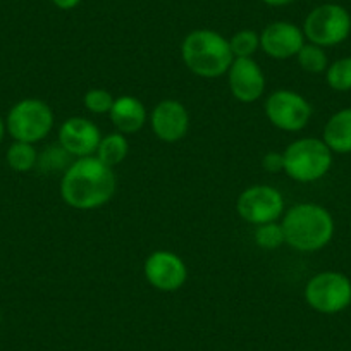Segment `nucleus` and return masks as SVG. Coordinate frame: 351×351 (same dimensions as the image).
I'll list each match as a JSON object with an SVG mask.
<instances>
[{
    "label": "nucleus",
    "mask_w": 351,
    "mask_h": 351,
    "mask_svg": "<svg viewBox=\"0 0 351 351\" xmlns=\"http://www.w3.org/2000/svg\"><path fill=\"white\" fill-rule=\"evenodd\" d=\"M305 302L324 315L341 313L351 305V279L337 271H322L308 279L305 286Z\"/></svg>",
    "instance_id": "nucleus-7"
},
{
    "label": "nucleus",
    "mask_w": 351,
    "mask_h": 351,
    "mask_svg": "<svg viewBox=\"0 0 351 351\" xmlns=\"http://www.w3.org/2000/svg\"><path fill=\"white\" fill-rule=\"evenodd\" d=\"M53 121L56 117L49 104L38 99H25L9 110L5 130L14 141L35 145L49 136Z\"/></svg>",
    "instance_id": "nucleus-6"
},
{
    "label": "nucleus",
    "mask_w": 351,
    "mask_h": 351,
    "mask_svg": "<svg viewBox=\"0 0 351 351\" xmlns=\"http://www.w3.org/2000/svg\"><path fill=\"white\" fill-rule=\"evenodd\" d=\"M150 126L155 136L164 143L181 141L190 131V112L180 100H162L150 114Z\"/></svg>",
    "instance_id": "nucleus-11"
},
{
    "label": "nucleus",
    "mask_w": 351,
    "mask_h": 351,
    "mask_svg": "<svg viewBox=\"0 0 351 351\" xmlns=\"http://www.w3.org/2000/svg\"><path fill=\"white\" fill-rule=\"evenodd\" d=\"M109 117L119 133L134 134L143 130L148 119V112L147 107L143 106L140 99L131 95H123L114 100Z\"/></svg>",
    "instance_id": "nucleus-15"
},
{
    "label": "nucleus",
    "mask_w": 351,
    "mask_h": 351,
    "mask_svg": "<svg viewBox=\"0 0 351 351\" xmlns=\"http://www.w3.org/2000/svg\"><path fill=\"white\" fill-rule=\"evenodd\" d=\"M9 167L16 172H28L38 165V152L32 143L14 141L5 154Z\"/></svg>",
    "instance_id": "nucleus-18"
},
{
    "label": "nucleus",
    "mask_w": 351,
    "mask_h": 351,
    "mask_svg": "<svg viewBox=\"0 0 351 351\" xmlns=\"http://www.w3.org/2000/svg\"><path fill=\"white\" fill-rule=\"evenodd\" d=\"M102 133L93 121L74 116L64 121L59 130V145L71 157L83 158L97 154Z\"/></svg>",
    "instance_id": "nucleus-13"
},
{
    "label": "nucleus",
    "mask_w": 351,
    "mask_h": 351,
    "mask_svg": "<svg viewBox=\"0 0 351 351\" xmlns=\"http://www.w3.org/2000/svg\"><path fill=\"white\" fill-rule=\"evenodd\" d=\"M306 43L303 29L289 21H274L260 33V49L272 59L285 60L298 56Z\"/></svg>",
    "instance_id": "nucleus-12"
},
{
    "label": "nucleus",
    "mask_w": 351,
    "mask_h": 351,
    "mask_svg": "<svg viewBox=\"0 0 351 351\" xmlns=\"http://www.w3.org/2000/svg\"><path fill=\"white\" fill-rule=\"evenodd\" d=\"M253 239L262 250H278L286 245L285 231H282L281 222H269V224L256 226L253 232Z\"/></svg>",
    "instance_id": "nucleus-22"
},
{
    "label": "nucleus",
    "mask_w": 351,
    "mask_h": 351,
    "mask_svg": "<svg viewBox=\"0 0 351 351\" xmlns=\"http://www.w3.org/2000/svg\"><path fill=\"white\" fill-rule=\"evenodd\" d=\"M286 245L296 252L313 253L326 248L334 238L336 222L326 207L312 202L293 205L282 215Z\"/></svg>",
    "instance_id": "nucleus-2"
},
{
    "label": "nucleus",
    "mask_w": 351,
    "mask_h": 351,
    "mask_svg": "<svg viewBox=\"0 0 351 351\" xmlns=\"http://www.w3.org/2000/svg\"><path fill=\"white\" fill-rule=\"evenodd\" d=\"M262 2L271 8H285V5H291L296 0H262Z\"/></svg>",
    "instance_id": "nucleus-26"
},
{
    "label": "nucleus",
    "mask_w": 351,
    "mask_h": 351,
    "mask_svg": "<svg viewBox=\"0 0 351 351\" xmlns=\"http://www.w3.org/2000/svg\"><path fill=\"white\" fill-rule=\"evenodd\" d=\"M232 97L241 104H253L265 93V74L255 59H234L228 71Z\"/></svg>",
    "instance_id": "nucleus-14"
},
{
    "label": "nucleus",
    "mask_w": 351,
    "mask_h": 351,
    "mask_svg": "<svg viewBox=\"0 0 351 351\" xmlns=\"http://www.w3.org/2000/svg\"><path fill=\"white\" fill-rule=\"evenodd\" d=\"M181 59L195 76L215 80L228 74L234 56L224 35L214 29H193L181 43Z\"/></svg>",
    "instance_id": "nucleus-3"
},
{
    "label": "nucleus",
    "mask_w": 351,
    "mask_h": 351,
    "mask_svg": "<svg viewBox=\"0 0 351 351\" xmlns=\"http://www.w3.org/2000/svg\"><path fill=\"white\" fill-rule=\"evenodd\" d=\"M326 83L334 92H351V57H343L329 64L326 69Z\"/></svg>",
    "instance_id": "nucleus-19"
},
{
    "label": "nucleus",
    "mask_w": 351,
    "mask_h": 351,
    "mask_svg": "<svg viewBox=\"0 0 351 351\" xmlns=\"http://www.w3.org/2000/svg\"><path fill=\"white\" fill-rule=\"evenodd\" d=\"M322 140L332 154H351V107L341 109L324 126Z\"/></svg>",
    "instance_id": "nucleus-16"
},
{
    "label": "nucleus",
    "mask_w": 351,
    "mask_h": 351,
    "mask_svg": "<svg viewBox=\"0 0 351 351\" xmlns=\"http://www.w3.org/2000/svg\"><path fill=\"white\" fill-rule=\"evenodd\" d=\"M128 154H130V143H128L126 134L116 131V133L102 136L95 157L114 169L116 165L123 164L126 160Z\"/></svg>",
    "instance_id": "nucleus-17"
},
{
    "label": "nucleus",
    "mask_w": 351,
    "mask_h": 351,
    "mask_svg": "<svg viewBox=\"0 0 351 351\" xmlns=\"http://www.w3.org/2000/svg\"><path fill=\"white\" fill-rule=\"evenodd\" d=\"M265 117L272 126L288 133H298L308 126L313 107L308 100L293 90H276L265 100Z\"/></svg>",
    "instance_id": "nucleus-8"
},
{
    "label": "nucleus",
    "mask_w": 351,
    "mask_h": 351,
    "mask_svg": "<svg viewBox=\"0 0 351 351\" xmlns=\"http://www.w3.org/2000/svg\"><path fill=\"white\" fill-rule=\"evenodd\" d=\"M332 155L322 138H298L282 152L285 172L296 183H315L329 174Z\"/></svg>",
    "instance_id": "nucleus-4"
},
{
    "label": "nucleus",
    "mask_w": 351,
    "mask_h": 351,
    "mask_svg": "<svg viewBox=\"0 0 351 351\" xmlns=\"http://www.w3.org/2000/svg\"><path fill=\"white\" fill-rule=\"evenodd\" d=\"M114 100L116 99L112 97V93L109 90H104V88H92L83 97V104L88 112L97 114V116L109 114L114 106Z\"/></svg>",
    "instance_id": "nucleus-23"
},
{
    "label": "nucleus",
    "mask_w": 351,
    "mask_h": 351,
    "mask_svg": "<svg viewBox=\"0 0 351 351\" xmlns=\"http://www.w3.org/2000/svg\"><path fill=\"white\" fill-rule=\"evenodd\" d=\"M4 133H5V124L4 121H2V117H0V141H2V138H4Z\"/></svg>",
    "instance_id": "nucleus-27"
},
{
    "label": "nucleus",
    "mask_w": 351,
    "mask_h": 351,
    "mask_svg": "<svg viewBox=\"0 0 351 351\" xmlns=\"http://www.w3.org/2000/svg\"><path fill=\"white\" fill-rule=\"evenodd\" d=\"M302 29L313 45L322 49L341 45L351 35V14L339 4H320L306 14Z\"/></svg>",
    "instance_id": "nucleus-5"
},
{
    "label": "nucleus",
    "mask_w": 351,
    "mask_h": 351,
    "mask_svg": "<svg viewBox=\"0 0 351 351\" xmlns=\"http://www.w3.org/2000/svg\"><path fill=\"white\" fill-rule=\"evenodd\" d=\"M145 279L152 288L162 293H174L188 281L186 262L178 253L157 250L150 253L143 263Z\"/></svg>",
    "instance_id": "nucleus-10"
},
{
    "label": "nucleus",
    "mask_w": 351,
    "mask_h": 351,
    "mask_svg": "<svg viewBox=\"0 0 351 351\" xmlns=\"http://www.w3.org/2000/svg\"><path fill=\"white\" fill-rule=\"evenodd\" d=\"M50 2H52L57 9H60V11H73V9H76L83 0H50Z\"/></svg>",
    "instance_id": "nucleus-25"
},
{
    "label": "nucleus",
    "mask_w": 351,
    "mask_h": 351,
    "mask_svg": "<svg viewBox=\"0 0 351 351\" xmlns=\"http://www.w3.org/2000/svg\"><path fill=\"white\" fill-rule=\"evenodd\" d=\"M117 180L114 169L92 157L76 158L60 178V198L76 210H95L112 200Z\"/></svg>",
    "instance_id": "nucleus-1"
},
{
    "label": "nucleus",
    "mask_w": 351,
    "mask_h": 351,
    "mask_svg": "<svg viewBox=\"0 0 351 351\" xmlns=\"http://www.w3.org/2000/svg\"><path fill=\"white\" fill-rule=\"evenodd\" d=\"M296 60H298V66L310 74L326 73V69L329 67V57H327L326 49L313 45V43H305L296 56Z\"/></svg>",
    "instance_id": "nucleus-20"
},
{
    "label": "nucleus",
    "mask_w": 351,
    "mask_h": 351,
    "mask_svg": "<svg viewBox=\"0 0 351 351\" xmlns=\"http://www.w3.org/2000/svg\"><path fill=\"white\" fill-rule=\"evenodd\" d=\"M262 167L271 174H278V172L285 171V157L279 152H269L263 155Z\"/></svg>",
    "instance_id": "nucleus-24"
},
{
    "label": "nucleus",
    "mask_w": 351,
    "mask_h": 351,
    "mask_svg": "<svg viewBox=\"0 0 351 351\" xmlns=\"http://www.w3.org/2000/svg\"><path fill=\"white\" fill-rule=\"evenodd\" d=\"M285 197L269 184L246 188L236 200V210L245 222L253 226L278 222L285 215Z\"/></svg>",
    "instance_id": "nucleus-9"
},
{
    "label": "nucleus",
    "mask_w": 351,
    "mask_h": 351,
    "mask_svg": "<svg viewBox=\"0 0 351 351\" xmlns=\"http://www.w3.org/2000/svg\"><path fill=\"white\" fill-rule=\"evenodd\" d=\"M234 59H252L260 49V35L253 29H239L229 38Z\"/></svg>",
    "instance_id": "nucleus-21"
}]
</instances>
